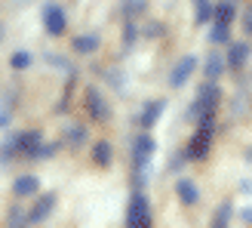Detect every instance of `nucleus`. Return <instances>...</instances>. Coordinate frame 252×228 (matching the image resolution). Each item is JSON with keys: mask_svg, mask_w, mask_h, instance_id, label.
Instances as JSON below:
<instances>
[{"mask_svg": "<svg viewBox=\"0 0 252 228\" xmlns=\"http://www.w3.org/2000/svg\"><path fill=\"white\" fill-rule=\"evenodd\" d=\"M93 160L98 163V167H111V160H114V148H111V142H95L93 145Z\"/></svg>", "mask_w": 252, "mask_h": 228, "instance_id": "nucleus-16", "label": "nucleus"}, {"mask_svg": "<svg viewBox=\"0 0 252 228\" xmlns=\"http://www.w3.org/2000/svg\"><path fill=\"white\" fill-rule=\"evenodd\" d=\"M86 108H90L93 120H111V105L105 102V96L98 93V86H90V90H86Z\"/></svg>", "mask_w": 252, "mask_h": 228, "instance_id": "nucleus-7", "label": "nucleus"}, {"mask_svg": "<svg viewBox=\"0 0 252 228\" xmlns=\"http://www.w3.org/2000/svg\"><path fill=\"white\" fill-rule=\"evenodd\" d=\"M83 142H86V126H80V123H68V126H65V145L80 148Z\"/></svg>", "mask_w": 252, "mask_h": 228, "instance_id": "nucleus-17", "label": "nucleus"}, {"mask_svg": "<svg viewBox=\"0 0 252 228\" xmlns=\"http://www.w3.org/2000/svg\"><path fill=\"white\" fill-rule=\"evenodd\" d=\"M37 188H40L37 176H19L16 185H12V191H16V197H31V194H37Z\"/></svg>", "mask_w": 252, "mask_h": 228, "instance_id": "nucleus-15", "label": "nucleus"}, {"mask_svg": "<svg viewBox=\"0 0 252 228\" xmlns=\"http://www.w3.org/2000/svg\"><path fill=\"white\" fill-rule=\"evenodd\" d=\"M16 151H19L16 139H6V142H0V163H9L12 157H16Z\"/></svg>", "mask_w": 252, "mask_h": 228, "instance_id": "nucleus-24", "label": "nucleus"}, {"mask_svg": "<svg viewBox=\"0 0 252 228\" xmlns=\"http://www.w3.org/2000/svg\"><path fill=\"white\" fill-rule=\"evenodd\" d=\"M197 71V56H182L179 62H175V68L169 71V86H185L188 80H191V74Z\"/></svg>", "mask_w": 252, "mask_h": 228, "instance_id": "nucleus-6", "label": "nucleus"}, {"mask_svg": "<svg viewBox=\"0 0 252 228\" xmlns=\"http://www.w3.org/2000/svg\"><path fill=\"white\" fill-rule=\"evenodd\" d=\"M237 16V9H234V0H221V3L216 6V12H212V19L216 22H224V25H231Z\"/></svg>", "mask_w": 252, "mask_h": 228, "instance_id": "nucleus-18", "label": "nucleus"}, {"mask_svg": "<svg viewBox=\"0 0 252 228\" xmlns=\"http://www.w3.org/2000/svg\"><path fill=\"white\" fill-rule=\"evenodd\" d=\"M240 219H243V222H246V225H249V222H252V207H246V210H243V213H240Z\"/></svg>", "mask_w": 252, "mask_h": 228, "instance_id": "nucleus-31", "label": "nucleus"}, {"mask_svg": "<svg viewBox=\"0 0 252 228\" xmlns=\"http://www.w3.org/2000/svg\"><path fill=\"white\" fill-rule=\"evenodd\" d=\"M9 120H12V108L9 105H0V130H6Z\"/></svg>", "mask_w": 252, "mask_h": 228, "instance_id": "nucleus-27", "label": "nucleus"}, {"mask_svg": "<svg viewBox=\"0 0 252 228\" xmlns=\"http://www.w3.org/2000/svg\"><path fill=\"white\" fill-rule=\"evenodd\" d=\"M126 225L129 228H148L151 225V204L142 191H135L129 197V207H126Z\"/></svg>", "mask_w": 252, "mask_h": 228, "instance_id": "nucleus-4", "label": "nucleus"}, {"mask_svg": "<svg viewBox=\"0 0 252 228\" xmlns=\"http://www.w3.org/2000/svg\"><path fill=\"white\" fill-rule=\"evenodd\" d=\"M34 62V56L28 53V49H16V53H12V59H9V65L16 68V71H25Z\"/></svg>", "mask_w": 252, "mask_h": 228, "instance_id": "nucleus-22", "label": "nucleus"}, {"mask_svg": "<svg viewBox=\"0 0 252 228\" xmlns=\"http://www.w3.org/2000/svg\"><path fill=\"white\" fill-rule=\"evenodd\" d=\"M219 102H221V90L216 86V80H206L197 90V117L200 120H216Z\"/></svg>", "mask_w": 252, "mask_h": 228, "instance_id": "nucleus-2", "label": "nucleus"}, {"mask_svg": "<svg viewBox=\"0 0 252 228\" xmlns=\"http://www.w3.org/2000/svg\"><path fill=\"white\" fill-rule=\"evenodd\" d=\"M145 34H148V37H160V34H163V25H160V22H151L148 28H145Z\"/></svg>", "mask_w": 252, "mask_h": 228, "instance_id": "nucleus-29", "label": "nucleus"}, {"mask_svg": "<svg viewBox=\"0 0 252 228\" xmlns=\"http://www.w3.org/2000/svg\"><path fill=\"white\" fill-rule=\"evenodd\" d=\"M224 68H228L224 56H221V53H209L206 62H203V77H206V80H219L221 74H224Z\"/></svg>", "mask_w": 252, "mask_h": 228, "instance_id": "nucleus-12", "label": "nucleus"}, {"mask_svg": "<svg viewBox=\"0 0 252 228\" xmlns=\"http://www.w3.org/2000/svg\"><path fill=\"white\" fill-rule=\"evenodd\" d=\"M224 62H228V68L240 71L246 62H249V43H231L228 53H224Z\"/></svg>", "mask_w": 252, "mask_h": 228, "instance_id": "nucleus-10", "label": "nucleus"}, {"mask_svg": "<svg viewBox=\"0 0 252 228\" xmlns=\"http://www.w3.org/2000/svg\"><path fill=\"white\" fill-rule=\"evenodd\" d=\"M228 34H231V25L216 22V25H212V31H209V40L212 43H228Z\"/></svg>", "mask_w": 252, "mask_h": 228, "instance_id": "nucleus-23", "label": "nucleus"}, {"mask_svg": "<svg viewBox=\"0 0 252 228\" xmlns=\"http://www.w3.org/2000/svg\"><path fill=\"white\" fill-rule=\"evenodd\" d=\"M43 28L53 34V37H62L68 28V19H65V9L59 3H46L43 6Z\"/></svg>", "mask_w": 252, "mask_h": 228, "instance_id": "nucleus-5", "label": "nucleus"}, {"mask_svg": "<svg viewBox=\"0 0 252 228\" xmlns=\"http://www.w3.org/2000/svg\"><path fill=\"white\" fill-rule=\"evenodd\" d=\"M212 136H216V123H200L197 133L191 136V142H188V160H203L212 148Z\"/></svg>", "mask_w": 252, "mask_h": 228, "instance_id": "nucleus-3", "label": "nucleus"}, {"mask_svg": "<svg viewBox=\"0 0 252 228\" xmlns=\"http://www.w3.org/2000/svg\"><path fill=\"white\" fill-rule=\"evenodd\" d=\"M9 222H12V225H22V222L28 225V216H22V210H12V213H9Z\"/></svg>", "mask_w": 252, "mask_h": 228, "instance_id": "nucleus-30", "label": "nucleus"}, {"mask_svg": "<svg viewBox=\"0 0 252 228\" xmlns=\"http://www.w3.org/2000/svg\"><path fill=\"white\" fill-rule=\"evenodd\" d=\"M98 43H102V40H98V34H77L71 46H74V53H77V56H93L95 49H98Z\"/></svg>", "mask_w": 252, "mask_h": 228, "instance_id": "nucleus-14", "label": "nucleus"}, {"mask_svg": "<svg viewBox=\"0 0 252 228\" xmlns=\"http://www.w3.org/2000/svg\"><path fill=\"white\" fill-rule=\"evenodd\" d=\"M53 210H56V194H40L37 204H34V210L28 213V222L40 225V222H46L49 216H53Z\"/></svg>", "mask_w": 252, "mask_h": 228, "instance_id": "nucleus-8", "label": "nucleus"}, {"mask_svg": "<svg viewBox=\"0 0 252 228\" xmlns=\"http://www.w3.org/2000/svg\"><path fill=\"white\" fill-rule=\"evenodd\" d=\"M231 216H234V204H231V200H224V204L212 213V228H224V225L231 222Z\"/></svg>", "mask_w": 252, "mask_h": 228, "instance_id": "nucleus-19", "label": "nucleus"}, {"mask_svg": "<svg viewBox=\"0 0 252 228\" xmlns=\"http://www.w3.org/2000/svg\"><path fill=\"white\" fill-rule=\"evenodd\" d=\"M148 9V0H123V16L126 19H138Z\"/></svg>", "mask_w": 252, "mask_h": 228, "instance_id": "nucleus-21", "label": "nucleus"}, {"mask_svg": "<svg viewBox=\"0 0 252 228\" xmlns=\"http://www.w3.org/2000/svg\"><path fill=\"white\" fill-rule=\"evenodd\" d=\"M175 194H179V200H182L185 207L200 204V188H197L191 179H179V182H175Z\"/></svg>", "mask_w": 252, "mask_h": 228, "instance_id": "nucleus-11", "label": "nucleus"}, {"mask_svg": "<svg viewBox=\"0 0 252 228\" xmlns=\"http://www.w3.org/2000/svg\"><path fill=\"white\" fill-rule=\"evenodd\" d=\"M243 31H246V37H252V3L243 9Z\"/></svg>", "mask_w": 252, "mask_h": 228, "instance_id": "nucleus-28", "label": "nucleus"}, {"mask_svg": "<svg viewBox=\"0 0 252 228\" xmlns=\"http://www.w3.org/2000/svg\"><path fill=\"white\" fill-rule=\"evenodd\" d=\"M16 145H19V154H25V157H31V160H34L37 148L43 145V136H40V130H28V133L16 136Z\"/></svg>", "mask_w": 252, "mask_h": 228, "instance_id": "nucleus-9", "label": "nucleus"}, {"mask_svg": "<svg viewBox=\"0 0 252 228\" xmlns=\"http://www.w3.org/2000/svg\"><path fill=\"white\" fill-rule=\"evenodd\" d=\"M157 142L151 133H142L132 145V167H135V185H145L151 179V160H154Z\"/></svg>", "mask_w": 252, "mask_h": 228, "instance_id": "nucleus-1", "label": "nucleus"}, {"mask_svg": "<svg viewBox=\"0 0 252 228\" xmlns=\"http://www.w3.org/2000/svg\"><path fill=\"white\" fill-rule=\"evenodd\" d=\"M163 111H166V102H163V99H154V102H151V105L142 111V117H138V126L151 130V126L160 120V114H163Z\"/></svg>", "mask_w": 252, "mask_h": 228, "instance_id": "nucleus-13", "label": "nucleus"}, {"mask_svg": "<svg viewBox=\"0 0 252 228\" xmlns=\"http://www.w3.org/2000/svg\"><path fill=\"white\" fill-rule=\"evenodd\" d=\"M135 37H138V28L132 25V19H126V25H123V46H132Z\"/></svg>", "mask_w": 252, "mask_h": 228, "instance_id": "nucleus-25", "label": "nucleus"}, {"mask_svg": "<svg viewBox=\"0 0 252 228\" xmlns=\"http://www.w3.org/2000/svg\"><path fill=\"white\" fill-rule=\"evenodd\" d=\"M56 151H59V145H56V142H53V145H49V142H43L40 148H37V154H34V160H46V157H53Z\"/></svg>", "mask_w": 252, "mask_h": 228, "instance_id": "nucleus-26", "label": "nucleus"}, {"mask_svg": "<svg viewBox=\"0 0 252 228\" xmlns=\"http://www.w3.org/2000/svg\"><path fill=\"white\" fill-rule=\"evenodd\" d=\"M212 12H216V6H212V0H197L194 22H197V25H206V22L212 19Z\"/></svg>", "mask_w": 252, "mask_h": 228, "instance_id": "nucleus-20", "label": "nucleus"}]
</instances>
